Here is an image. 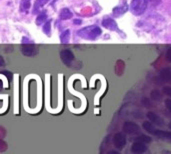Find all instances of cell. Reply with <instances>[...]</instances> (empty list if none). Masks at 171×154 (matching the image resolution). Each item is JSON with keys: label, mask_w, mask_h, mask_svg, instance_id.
Segmentation results:
<instances>
[{"label": "cell", "mask_w": 171, "mask_h": 154, "mask_svg": "<svg viewBox=\"0 0 171 154\" xmlns=\"http://www.w3.org/2000/svg\"><path fill=\"white\" fill-rule=\"evenodd\" d=\"M73 23L74 24H81V20H80V19H75L73 21Z\"/></svg>", "instance_id": "29"}, {"label": "cell", "mask_w": 171, "mask_h": 154, "mask_svg": "<svg viewBox=\"0 0 171 154\" xmlns=\"http://www.w3.org/2000/svg\"><path fill=\"white\" fill-rule=\"evenodd\" d=\"M137 141H141V142H144V143H148L151 141V138L149 137V136H146V135H143L141 134L139 136H137V137L135 138Z\"/></svg>", "instance_id": "20"}, {"label": "cell", "mask_w": 171, "mask_h": 154, "mask_svg": "<svg viewBox=\"0 0 171 154\" xmlns=\"http://www.w3.org/2000/svg\"><path fill=\"white\" fill-rule=\"evenodd\" d=\"M30 6H31L30 0H22V1H21V4H20L21 12H27V10L30 8Z\"/></svg>", "instance_id": "17"}, {"label": "cell", "mask_w": 171, "mask_h": 154, "mask_svg": "<svg viewBox=\"0 0 171 154\" xmlns=\"http://www.w3.org/2000/svg\"><path fill=\"white\" fill-rule=\"evenodd\" d=\"M169 128L171 129V121H170V123H169Z\"/></svg>", "instance_id": "30"}, {"label": "cell", "mask_w": 171, "mask_h": 154, "mask_svg": "<svg viewBox=\"0 0 171 154\" xmlns=\"http://www.w3.org/2000/svg\"><path fill=\"white\" fill-rule=\"evenodd\" d=\"M147 8V0H132L131 12L134 15H141Z\"/></svg>", "instance_id": "3"}, {"label": "cell", "mask_w": 171, "mask_h": 154, "mask_svg": "<svg viewBox=\"0 0 171 154\" xmlns=\"http://www.w3.org/2000/svg\"><path fill=\"white\" fill-rule=\"evenodd\" d=\"M43 31H44L45 34L50 35V33H51V20L46 21L44 26H43Z\"/></svg>", "instance_id": "19"}, {"label": "cell", "mask_w": 171, "mask_h": 154, "mask_svg": "<svg viewBox=\"0 0 171 154\" xmlns=\"http://www.w3.org/2000/svg\"><path fill=\"white\" fill-rule=\"evenodd\" d=\"M5 134H6V131H5V129H4V128H3L2 126H0V139L4 137Z\"/></svg>", "instance_id": "26"}, {"label": "cell", "mask_w": 171, "mask_h": 154, "mask_svg": "<svg viewBox=\"0 0 171 154\" xmlns=\"http://www.w3.org/2000/svg\"><path fill=\"white\" fill-rule=\"evenodd\" d=\"M113 144L117 149L121 150L122 148H124V146L126 145V136L124 133H116L113 136Z\"/></svg>", "instance_id": "5"}, {"label": "cell", "mask_w": 171, "mask_h": 154, "mask_svg": "<svg viewBox=\"0 0 171 154\" xmlns=\"http://www.w3.org/2000/svg\"><path fill=\"white\" fill-rule=\"evenodd\" d=\"M6 149H7V144L2 139H0V152H4Z\"/></svg>", "instance_id": "22"}, {"label": "cell", "mask_w": 171, "mask_h": 154, "mask_svg": "<svg viewBox=\"0 0 171 154\" xmlns=\"http://www.w3.org/2000/svg\"><path fill=\"white\" fill-rule=\"evenodd\" d=\"M123 131L129 135H135L139 133L140 128L136 123L131 122V121H127L123 125Z\"/></svg>", "instance_id": "4"}, {"label": "cell", "mask_w": 171, "mask_h": 154, "mask_svg": "<svg viewBox=\"0 0 171 154\" xmlns=\"http://www.w3.org/2000/svg\"><path fill=\"white\" fill-rule=\"evenodd\" d=\"M149 1L154 5H159L160 3H161V0H149Z\"/></svg>", "instance_id": "27"}, {"label": "cell", "mask_w": 171, "mask_h": 154, "mask_svg": "<svg viewBox=\"0 0 171 154\" xmlns=\"http://www.w3.org/2000/svg\"><path fill=\"white\" fill-rule=\"evenodd\" d=\"M165 58L168 62H171V47L166 51V54H165Z\"/></svg>", "instance_id": "23"}, {"label": "cell", "mask_w": 171, "mask_h": 154, "mask_svg": "<svg viewBox=\"0 0 171 154\" xmlns=\"http://www.w3.org/2000/svg\"><path fill=\"white\" fill-rule=\"evenodd\" d=\"M151 97L153 98L154 100H160V98H161V94H160L157 90H154L153 92H152Z\"/></svg>", "instance_id": "21"}, {"label": "cell", "mask_w": 171, "mask_h": 154, "mask_svg": "<svg viewBox=\"0 0 171 154\" xmlns=\"http://www.w3.org/2000/svg\"><path fill=\"white\" fill-rule=\"evenodd\" d=\"M147 151V146L145 145L144 142L141 141H136L134 142L132 146H131V152L135 153V154H140V153H144Z\"/></svg>", "instance_id": "7"}, {"label": "cell", "mask_w": 171, "mask_h": 154, "mask_svg": "<svg viewBox=\"0 0 171 154\" xmlns=\"http://www.w3.org/2000/svg\"><path fill=\"white\" fill-rule=\"evenodd\" d=\"M49 2V0H35L33 5V13H37L43 6L46 5Z\"/></svg>", "instance_id": "13"}, {"label": "cell", "mask_w": 171, "mask_h": 154, "mask_svg": "<svg viewBox=\"0 0 171 154\" xmlns=\"http://www.w3.org/2000/svg\"><path fill=\"white\" fill-rule=\"evenodd\" d=\"M147 117H148V119L151 121V122L157 124V125H159V126H162V125H164L163 120L158 115H156V114L153 113V112H147Z\"/></svg>", "instance_id": "11"}, {"label": "cell", "mask_w": 171, "mask_h": 154, "mask_svg": "<svg viewBox=\"0 0 171 154\" xmlns=\"http://www.w3.org/2000/svg\"><path fill=\"white\" fill-rule=\"evenodd\" d=\"M153 135L157 136V137H159V138H162V139H168V140H171V132H168V131L155 129L153 132Z\"/></svg>", "instance_id": "12"}, {"label": "cell", "mask_w": 171, "mask_h": 154, "mask_svg": "<svg viewBox=\"0 0 171 154\" xmlns=\"http://www.w3.org/2000/svg\"><path fill=\"white\" fill-rule=\"evenodd\" d=\"M78 35L83 39L86 40H95L102 33V30L96 25H90V26H86L82 29L78 30Z\"/></svg>", "instance_id": "1"}, {"label": "cell", "mask_w": 171, "mask_h": 154, "mask_svg": "<svg viewBox=\"0 0 171 154\" xmlns=\"http://www.w3.org/2000/svg\"><path fill=\"white\" fill-rule=\"evenodd\" d=\"M163 92H164L166 95H168V96H170V97H171V87H169V86L164 87V88H163Z\"/></svg>", "instance_id": "24"}, {"label": "cell", "mask_w": 171, "mask_h": 154, "mask_svg": "<svg viewBox=\"0 0 171 154\" xmlns=\"http://www.w3.org/2000/svg\"><path fill=\"white\" fill-rule=\"evenodd\" d=\"M60 58L64 64H66L67 66H70L71 62L74 60V54L69 49H64L60 52Z\"/></svg>", "instance_id": "6"}, {"label": "cell", "mask_w": 171, "mask_h": 154, "mask_svg": "<svg viewBox=\"0 0 171 154\" xmlns=\"http://www.w3.org/2000/svg\"><path fill=\"white\" fill-rule=\"evenodd\" d=\"M165 106H166V108L171 112V99H166L165 100Z\"/></svg>", "instance_id": "25"}, {"label": "cell", "mask_w": 171, "mask_h": 154, "mask_svg": "<svg viewBox=\"0 0 171 154\" xmlns=\"http://www.w3.org/2000/svg\"><path fill=\"white\" fill-rule=\"evenodd\" d=\"M160 79L164 82L171 83V67H166L160 71Z\"/></svg>", "instance_id": "9"}, {"label": "cell", "mask_w": 171, "mask_h": 154, "mask_svg": "<svg viewBox=\"0 0 171 154\" xmlns=\"http://www.w3.org/2000/svg\"><path fill=\"white\" fill-rule=\"evenodd\" d=\"M4 64H5L4 59H3L1 56H0V66H4Z\"/></svg>", "instance_id": "28"}, {"label": "cell", "mask_w": 171, "mask_h": 154, "mask_svg": "<svg viewBox=\"0 0 171 154\" xmlns=\"http://www.w3.org/2000/svg\"><path fill=\"white\" fill-rule=\"evenodd\" d=\"M72 16H73V14H72V12L70 11L69 8H63L59 14V17L61 20H68L72 18Z\"/></svg>", "instance_id": "14"}, {"label": "cell", "mask_w": 171, "mask_h": 154, "mask_svg": "<svg viewBox=\"0 0 171 154\" xmlns=\"http://www.w3.org/2000/svg\"><path fill=\"white\" fill-rule=\"evenodd\" d=\"M21 51L25 56H33L37 53V47L31 40L28 38L23 37L22 45H21Z\"/></svg>", "instance_id": "2"}, {"label": "cell", "mask_w": 171, "mask_h": 154, "mask_svg": "<svg viewBox=\"0 0 171 154\" xmlns=\"http://www.w3.org/2000/svg\"><path fill=\"white\" fill-rule=\"evenodd\" d=\"M143 128L150 134H153V132L155 130V127L153 126V124H152L151 122H148V121L143 122Z\"/></svg>", "instance_id": "18"}, {"label": "cell", "mask_w": 171, "mask_h": 154, "mask_svg": "<svg viewBox=\"0 0 171 154\" xmlns=\"http://www.w3.org/2000/svg\"><path fill=\"white\" fill-rule=\"evenodd\" d=\"M127 10H128V6H127V4L126 3H122V4L116 6L113 9V15L116 17L120 16V15H122V14H124Z\"/></svg>", "instance_id": "10"}, {"label": "cell", "mask_w": 171, "mask_h": 154, "mask_svg": "<svg viewBox=\"0 0 171 154\" xmlns=\"http://www.w3.org/2000/svg\"><path fill=\"white\" fill-rule=\"evenodd\" d=\"M102 26L111 31H118V25L116 21L112 18H104L102 20Z\"/></svg>", "instance_id": "8"}, {"label": "cell", "mask_w": 171, "mask_h": 154, "mask_svg": "<svg viewBox=\"0 0 171 154\" xmlns=\"http://www.w3.org/2000/svg\"><path fill=\"white\" fill-rule=\"evenodd\" d=\"M46 19H47V14L45 11H42L41 13H39V15L37 16V18H36V24L42 25L46 21Z\"/></svg>", "instance_id": "16"}, {"label": "cell", "mask_w": 171, "mask_h": 154, "mask_svg": "<svg viewBox=\"0 0 171 154\" xmlns=\"http://www.w3.org/2000/svg\"><path fill=\"white\" fill-rule=\"evenodd\" d=\"M69 40H70V30L67 29L63 31L60 35V41L62 44H67Z\"/></svg>", "instance_id": "15"}]
</instances>
